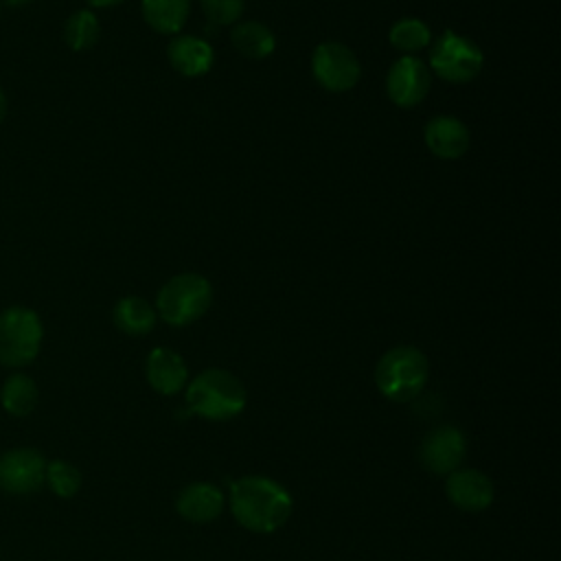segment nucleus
<instances>
[{
  "mask_svg": "<svg viewBox=\"0 0 561 561\" xmlns=\"http://www.w3.org/2000/svg\"><path fill=\"white\" fill-rule=\"evenodd\" d=\"M287 489L265 476H243L230 484L232 517L250 533L267 535L278 530L291 515Z\"/></svg>",
  "mask_w": 561,
  "mask_h": 561,
  "instance_id": "obj_1",
  "label": "nucleus"
},
{
  "mask_svg": "<svg viewBox=\"0 0 561 561\" xmlns=\"http://www.w3.org/2000/svg\"><path fill=\"white\" fill-rule=\"evenodd\" d=\"M245 386L237 375L224 368H206L186 383L188 412L208 421L237 416L245 408Z\"/></svg>",
  "mask_w": 561,
  "mask_h": 561,
  "instance_id": "obj_2",
  "label": "nucleus"
},
{
  "mask_svg": "<svg viewBox=\"0 0 561 561\" xmlns=\"http://www.w3.org/2000/svg\"><path fill=\"white\" fill-rule=\"evenodd\" d=\"M427 357L416 346H394L375 366V386L392 403H408L427 383Z\"/></svg>",
  "mask_w": 561,
  "mask_h": 561,
  "instance_id": "obj_3",
  "label": "nucleus"
},
{
  "mask_svg": "<svg viewBox=\"0 0 561 561\" xmlns=\"http://www.w3.org/2000/svg\"><path fill=\"white\" fill-rule=\"evenodd\" d=\"M213 305V285L197 272H182L169 278L156 296V313L171 327H188Z\"/></svg>",
  "mask_w": 561,
  "mask_h": 561,
  "instance_id": "obj_4",
  "label": "nucleus"
},
{
  "mask_svg": "<svg viewBox=\"0 0 561 561\" xmlns=\"http://www.w3.org/2000/svg\"><path fill=\"white\" fill-rule=\"evenodd\" d=\"M44 340L39 316L22 305L0 311V364L22 368L31 364Z\"/></svg>",
  "mask_w": 561,
  "mask_h": 561,
  "instance_id": "obj_5",
  "label": "nucleus"
},
{
  "mask_svg": "<svg viewBox=\"0 0 561 561\" xmlns=\"http://www.w3.org/2000/svg\"><path fill=\"white\" fill-rule=\"evenodd\" d=\"M484 66L482 48L467 35L445 28L430 48L427 68L447 83H469Z\"/></svg>",
  "mask_w": 561,
  "mask_h": 561,
  "instance_id": "obj_6",
  "label": "nucleus"
},
{
  "mask_svg": "<svg viewBox=\"0 0 561 561\" xmlns=\"http://www.w3.org/2000/svg\"><path fill=\"white\" fill-rule=\"evenodd\" d=\"M311 75L329 92H348L362 77L357 55L342 42L327 39L311 55Z\"/></svg>",
  "mask_w": 561,
  "mask_h": 561,
  "instance_id": "obj_7",
  "label": "nucleus"
},
{
  "mask_svg": "<svg viewBox=\"0 0 561 561\" xmlns=\"http://www.w3.org/2000/svg\"><path fill=\"white\" fill-rule=\"evenodd\" d=\"M467 456V436L456 425L430 430L419 445V462L434 476H447L460 469Z\"/></svg>",
  "mask_w": 561,
  "mask_h": 561,
  "instance_id": "obj_8",
  "label": "nucleus"
},
{
  "mask_svg": "<svg viewBox=\"0 0 561 561\" xmlns=\"http://www.w3.org/2000/svg\"><path fill=\"white\" fill-rule=\"evenodd\" d=\"M432 88V70L414 55H403L388 68L386 94L397 107H416Z\"/></svg>",
  "mask_w": 561,
  "mask_h": 561,
  "instance_id": "obj_9",
  "label": "nucleus"
},
{
  "mask_svg": "<svg viewBox=\"0 0 561 561\" xmlns=\"http://www.w3.org/2000/svg\"><path fill=\"white\" fill-rule=\"evenodd\" d=\"M46 478V460L33 447H15L0 456V489L11 495L35 493Z\"/></svg>",
  "mask_w": 561,
  "mask_h": 561,
  "instance_id": "obj_10",
  "label": "nucleus"
},
{
  "mask_svg": "<svg viewBox=\"0 0 561 561\" xmlns=\"http://www.w3.org/2000/svg\"><path fill=\"white\" fill-rule=\"evenodd\" d=\"M445 495L456 508L465 513H480L489 508L495 491L491 478L480 469H456L447 473Z\"/></svg>",
  "mask_w": 561,
  "mask_h": 561,
  "instance_id": "obj_11",
  "label": "nucleus"
},
{
  "mask_svg": "<svg viewBox=\"0 0 561 561\" xmlns=\"http://www.w3.org/2000/svg\"><path fill=\"white\" fill-rule=\"evenodd\" d=\"M427 149L440 160H456L469 151L471 131L469 127L449 114H438L427 121L423 129Z\"/></svg>",
  "mask_w": 561,
  "mask_h": 561,
  "instance_id": "obj_12",
  "label": "nucleus"
},
{
  "mask_svg": "<svg viewBox=\"0 0 561 561\" xmlns=\"http://www.w3.org/2000/svg\"><path fill=\"white\" fill-rule=\"evenodd\" d=\"M145 375L149 386L164 397H171L186 388L188 383V368L180 353H175L169 346H156L147 355L145 362Z\"/></svg>",
  "mask_w": 561,
  "mask_h": 561,
  "instance_id": "obj_13",
  "label": "nucleus"
},
{
  "mask_svg": "<svg viewBox=\"0 0 561 561\" xmlns=\"http://www.w3.org/2000/svg\"><path fill=\"white\" fill-rule=\"evenodd\" d=\"M224 506H226L224 491L210 482L186 484L175 500V511L180 513V517L193 524H206L217 519Z\"/></svg>",
  "mask_w": 561,
  "mask_h": 561,
  "instance_id": "obj_14",
  "label": "nucleus"
},
{
  "mask_svg": "<svg viewBox=\"0 0 561 561\" xmlns=\"http://www.w3.org/2000/svg\"><path fill=\"white\" fill-rule=\"evenodd\" d=\"M169 64L182 77H202L213 68L215 50L197 35H173L167 46Z\"/></svg>",
  "mask_w": 561,
  "mask_h": 561,
  "instance_id": "obj_15",
  "label": "nucleus"
},
{
  "mask_svg": "<svg viewBox=\"0 0 561 561\" xmlns=\"http://www.w3.org/2000/svg\"><path fill=\"white\" fill-rule=\"evenodd\" d=\"M230 42L239 55L252 61L267 59L276 50V35L267 24L259 20L237 22L230 31Z\"/></svg>",
  "mask_w": 561,
  "mask_h": 561,
  "instance_id": "obj_16",
  "label": "nucleus"
},
{
  "mask_svg": "<svg viewBox=\"0 0 561 561\" xmlns=\"http://www.w3.org/2000/svg\"><path fill=\"white\" fill-rule=\"evenodd\" d=\"M112 320L118 331L131 335V337H142L153 331L158 313L156 307L149 305L140 296H125L114 305Z\"/></svg>",
  "mask_w": 561,
  "mask_h": 561,
  "instance_id": "obj_17",
  "label": "nucleus"
},
{
  "mask_svg": "<svg viewBox=\"0 0 561 561\" xmlns=\"http://www.w3.org/2000/svg\"><path fill=\"white\" fill-rule=\"evenodd\" d=\"M140 7L145 22L162 35H178L191 13V0H142Z\"/></svg>",
  "mask_w": 561,
  "mask_h": 561,
  "instance_id": "obj_18",
  "label": "nucleus"
},
{
  "mask_svg": "<svg viewBox=\"0 0 561 561\" xmlns=\"http://www.w3.org/2000/svg\"><path fill=\"white\" fill-rule=\"evenodd\" d=\"M39 399V390L37 383L24 375V373H15L11 375L0 392V401L2 408L11 414V416H28Z\"/></svg>",
  "mask_w": 561,
  "mask_h": 561,
  "instance_id": "obj_19",
  "label": "nucleus"
},
{
  "mask_svg": "<svg viewBox=\"0 0 561 561\" xmlns=\"http://www.w3.org/2000/svg\"><path fill=\"white\" fill-rule=\"evenodd\" d=\"M99 35H101V24L96 13L90 9L75 11L64 24V42L75 53L90 50L99 42Z\"/></svg>",
  "mask_w": 561,
  "mask_h": 561,
  "instance_id": "obj_20",
  "label": "nucleus"
},
{
  "mask_svg": "<svg viewBox=\"0 0 561 561\" xmlns=\"http://www.w3.org/2000/svg\"><path fill=\"white\" fill-rule=\"evenodd\" d=\"M388 42L403 55L419 53L432 44L430 26L419 18H401L388 31Z\"/></svg>",
  "mask_w": 561,
  "mask_h": 561,
  "instance_id": "obj_21",
  "label": "nucleus"
},
{
  "mask_svg": "<svg viewBox=\"0 0 561 561\" xmlns=\"http://www.w3.org/2000/svg\"><path fill=\"white\" fill-rule=\"evenodd\" d=\"M44 482L59 497H75L81 489V471L68 460H50L46 462Z\"/></svg>",
  "mask_w": 561,
  "mask_h": 561,
  "instance_id": "obj_22",
  "label": "nucleus"
},
{
  "mask_svg": "<svg viewBox=\"0 0 561 561\" xmlns=\"http://www.w3.org/2000/svg\"><path fill=\"white\" fill-rule=\"evenodd\" d=\"M208 22L217 26L237 24L243 13V0H199Z\"/></svg>",
  "mask_w": 561,
  "mask_h": 561,
  "instance_id": "obj_23",
  "label": "nucleus"
},
{
  "mask_svg": "<svg viewBox=\"0 0 561 561\" xmlns=\"http://www.w3.org/2000/svg\"><path fill=\"white\" fill-rule=\"evenodd\" d=\"M90 7L94 9H107V7H114V4H121L123 0H85Z\"/></svg>",
  "mask_w": 561,
  "mask_h": 561,
  "instance_id": "obj_24",
  "label": "nucleus"
},
{
  "mask_svg": "<svg viewBox=\"0 0 561 561\" xmlns=\"http://www.w3.org/2000/svg\"><path fill=\"white\" fill-rule=\"evenodd\" d=\"M4 114H7V96H4V92L0 88V121L4 118Z\"/></svg>",
  "mask_w": 561,
  "mask_h": 561,
  "instance_id": "obj_25",
  "label": "nucleus"
},
{
  "mask_svg": "<svg viewBox=\"0 0 561 561\" xmlns=\"http://www.w3.org/2000/svg\"><path fill=\"white\" fill-rule=\"evenodd\" d=\"M7 7H22V4H28L31 0H2Z\"/></svg>",
  "mask_w": 561,
  "mask_h": 561,
  "instance_id": "obj_26",
  "label": "nucleus"
}]
</instances>
